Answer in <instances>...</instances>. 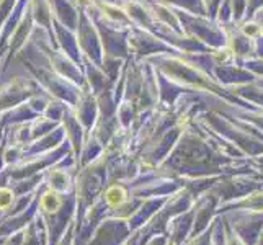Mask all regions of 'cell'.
I'll return each mask as SVG.
<instances>
[{
	"mask_svg": "<svg viewBox=\"0 0 263 245\" xmlns=\"http://www.w3.org/2000/svg\"><path fill=\"white\" fill-rule=\"evenodd\" d=\"M43 201H49V204H43V208H44V211H49V213H52V211H56L58 208L61 206V199L56 196V195H46L43 198Z\"/></svg>",
	"mask_w": 263,
	"mask_h": 245,
	"instance_id": "1",
	"label": "cell"
},
{
	"mask_svg": "<svg viewBox=\"0 0 263 245\" xmlns=\"http://www.w3.org/2000/svg\"><path fill=\"white\" fill-rule=\"evenodd\" d=\"M10 201H12L10 193L2 190V192H0V208H7L8 204H10Z\"/></svg>",
	"mask_w": 263,
	"mask_h": 245,
	"instance_id": "2",
	"label": "cell"
}]
</instances>
